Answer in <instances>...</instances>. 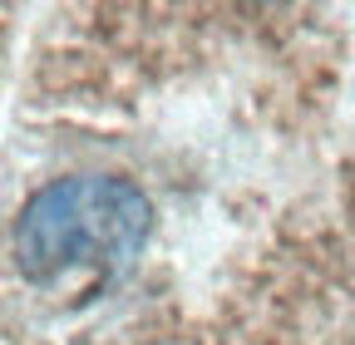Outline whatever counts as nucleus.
I'll return each mask as SVG.
<instances>
[{"instance_id":"f257e3e1","label":"nucleus","mask_w":355,"mask_h":345,"mask_svg":"<svg viewBox=\"0 0 355 345\" xmlns=\"http://www.w3.org/2000/svg\"><path fill=\"white\" fill-rule=\"evenodd\" d=\"M153 232V202L119 172H69L25 197L15 218V267L30 286L114 281Z\"/></svg>"}]
</instances>
